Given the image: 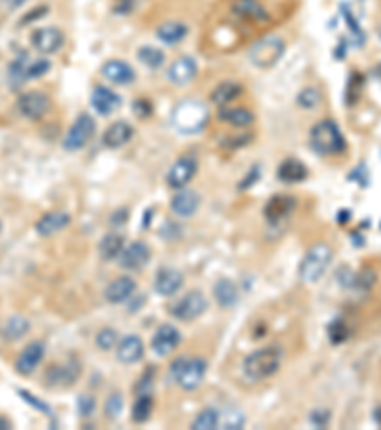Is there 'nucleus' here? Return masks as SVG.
<instances>
[{
  "label": "nucleus",
  "mask_w": 381,
  "mask_h": 430,
  "mask_svg": "<svg viewBox=\"0 0 381 430\" xmlns=\"http://www.w3.org/2000/svg\"><path fill=\"white\" fill-rule=\"evenodd\" d=\"M282 365V350L279 346H267L259 348L256 352L246 356L242 363L244 375L250 380H265L273 377L274 373L281 369Z\"/></svg>",
  "instance_id": "f257e3e1"
},
{
  "label": "nucleus",
  "mask_w": 381,
  "mask_h": 430,
  "mask_svg": "<svg viewBox=\"0 0 381 430\" xmlns=\"http://www.w3.org/2000/svg\"><path fill=\"white\" fill-rule=\"evenodd\" d=\"M311 147L318 155H340L345 152V138L334 121H320L311 130Z\"/></svg>",
  "instance_id": "f03ea898"
},
{
  "label": "nucleus",
  "mask_w": 381,
  "mask_h": 430,
  "mask_svg": "<svg viewBox=\"0 0 381 430\" xmlns=\"http://www.w3.org/2000/svg\"><path fill=\"white\" fill-rule=\"evenodd\" d=\"M172 121L174 127L179 132L185 134H195L204 128L208 121V110L206 105L199 100H185L182 101L172 113Z\"/></svg>",
  "instance_id": "7ed1b4c3"
},
{
  "label": "nucleus",
  "mask_w": 381,
  "mask_h": 430,
  "mask_svg": "<svg viewBox=\"0 0 381 430\" xmlns=\"http://www.w3.org/2000/svg\"><path fill=\"white\" fill-rule=\"evenodd\" d=\"M331 256H334V251H331L330 245L326 243L313 245V247L305 253V256L301 258V264H299V278L303 279L305 283H315V281H318V279L324 276V272L328 270Z\"/></svg>",
  "instance_id": "20e7f679"
},
{
  "label": "nucleus",
  "mask_w": 381,
  "mask_h": 430,
  "mask_svg": "<svg viewBox=\"0 0 381 430\" xmlns=\"http://www.w3.org/2000/svg\"><path fill=\"white\" fill-rule=\"evenodd\" d=\"M208 371V363L202 358H183L172 365V377L183 390H195L200 387Z\"/></svg>",
  "instance_id": "39448f33"
},
{
  "label": "nucleus",
  "mask_w": 381,
  "mask_h": 430,
  "mask_svg": "<svg viewBox=\"0 0 381 430\" xmlns=\"http://www.w3.org/2000/svg\"><path fill=\"white\" fill-rule=\"evenodd\" d=\"M284 50H286V44H284L281 37L269 34V37H263L261 41H257L252 46V50H250V61L256 68L269 69L279 63V59L284 56Z\"/></svg>",
  "instance_id": "423d86ee"
},
{
  "label": "nucleus",
  "mask_w": 381,
  "mask_h": 430,
  "mask_svg": "<svg viewBox=\"0 0 381 430\" xmlns=\"http://www.w3.org/2000/svg\"><path fill=\"white\" fill-rule=\"evenodd\" d=\"M208 298L200 291H190L183 295L179 300H175L170 308V314L179 321H195L199 320L202 314L206 312Z\"/></svg>",
  "instance_id": "0eeeda50"
},
{
  "label": "nucleus",
  "mask_w": 381,
  "mask_h": 430,
  "mask_svg": "<svg viewBox=\"0 0 381 430\" xmlns=\"http://www.w3.org/2000/svg\"><path fill=\"white\" fill-rule=\"evenodd\" d=\"M94 132H96V121L88 113H83V115L76 117L73 127L69 128L65 140H63V147L69 152H78L90 142Z\"/></svg>",
  "instance_id": "6e6552de"
},
{
  "label": "nucleus",
  "mask_w": 381,
  "mask_h": 430,
  "mask_svg": "<svg viewBox=\"0 0 381 430\" xmlns=\"http://www.w3.org/2000/svg\"><path fill=\"white\" fill-rule=\"evenodd\" d=\"M197 170H199V161H197V157L190 155V153L182 155V157L170 167V170H168V174H166V184L170 187H174V190H182V187L187 186L190 180L195 178Z\"/></svg>",
  "instance_id": "1a4fd4ad"
},
{
  "label": "nucleus",
  "mask_w": 381,
  "mask_h": 430,
  "mask_svg": "<svg viewBox=\"0 0 381 430\" xmlns=\"http://www.w3.org/2000/svg\"><path fill=\"white\" fill-rule=\"evenodd\" d=\"M52 108L50 98L44 92H39V90H31V92L19 96L17 100V110L23 117L31 119V121H39L42 119Z\"/></svg>",
  "instance_id": "9d476101"
},
{
  "label": "nucleus",
  "mask_w": 381,
  "mask_h": 430,
  "mask_svg": "<svg viewBox=\"0 0 381 430\" xmlns=\"http://www.w3.org/2000/svg\"><path fill=\"white\" fill-rule=\"evenodd\" d=\"M48 71H50V61L48 59H17L10 68V73L17 81L39 79V76L48 73Z\"/></svg>",
  "instance_id": "9b49d317"
},
{
  "label": "nucleus",
  "mask_w": 381,
  "mask_h": 430,
  "mask_svg": "<svg viewBox=\"0 0 381 430\" xmlns=\"http://www.w3.org/2000/svg\"><path fill=\"white\" fill-rule=\"evenodd\" d=\"M182 342V333L174 325H162L151 340V348L157 356H168Z\"/></svg>",
  "instance_id": "f8f14e48"
},
{
  "label": "nucleus",
  "mask_w": 381,
  "mask_h": 430,
  "mask_svg": "<svg viewBox=\"0 0 381 430\" xmlns=\"http://www.w3.org/2000/svg\"><path fill=\"white\" fill-rule=\"evenodd\" d=\"M31 43L42 54H54L63 46V33L56 27H42L31 34Z\"/></svg>",
  "instance_id": "ddd939ff"
},
{
  "label": "nucleus",
  "mask_w": 381,
  "mask_h": 430,
  "mask_svg": "<svg viewBox=\"0 0 381 430\" xmlns=\"http://www.w3.org/2000/svg\"><path fill=\"white\" fill-rule=\"evenodd\" d=\"M151 258L149 245L143 241H133L130 247L122 249L120 253V266L124 270H140Z\"/></svg>",
  "instance_id": "4468645a"
},
{
  "label": "nucleus",
  "mask_w": 381,
  "mask_h": 430,
  "mask_svg": "<svg viewBox=\"0 0 381 430\" xmlns=\"http://www.w3.org/2000/svg\"><path fill=\"white\" fill-rule=\"evenodd\" d=\"M42 358H44V345L34 340L23 348V352L17 356L16 360V371L19 375H31V373L41 365Z\"/></svg>",
  "instance_id": "2eb2a0df"
},
{
  "label": "nucleus",
  "mask_w": 381,
  "mask_h": 430,
  "mask_svg": "<svg viewBox=\"0 0 381 430\" xmlns=\"http://www.w3.org/2000/svg\"><path fill=\"white\" fill-rule=\"evenodd\" d=\"M172 211H174L175 216L179 218H189L195 212L199 211L200 207V195L195 192V190H179L177 194L174 195V199L170 203Z\"/></svg>",
  "instance_id": "dca6fc26"
},
{
  "label": "nucleus",
  "mask_w": 381,
  "mask_h": 430,
  "mask_svg": "<svg viewBox=\"0 0 381 430\" xmlns=\"http://www.w3.org/2000/svg\"><path fill=\"white\" fill-rule=\"evenodd\" d=\"M183 287V274L175 268H162L157 272L155 278V291L160 296H172L175 295Z\"/></svg>",
  "instance_id": "f3484780"
},
{
  "label": "nucleus",
  "mask_w": 381,
  "mask_h": 430,
  "mask_svg": "<svg viewBox=\"0 0 381 430\" xmlns=\"http://www.w3.org/2000/svg\"><path fill=\"white\" fill-rule=\"evenodd\" d=\"M80 377V365L76 360H69L63 365H54L48 369L46 380L50 385H61V387H71L75 380Z\"/></svg>",
  "instance_id": "a211bd4d"
},
{
  "label": "nucleus",
  "mask_w": 381,
  "mask_h": 430,
  "mask_svg": "<svg viewBox=\"0 0 381 430\" xmlns=\"http://www.w3.org/2000/svg\"><path fill=\"white\" fill-rule=\"evenodd\" d=\"M197 61L193 58H179L175 59L174 63L170 65L168 69V81L172 83V85H177V86H183V85H189L190 81L197 76Z\"/></svg>",
  "instance_id": "6ab92c4d"
},
{
  "label": "nucleus",
  "mask_w": 381,
  "mask_h": 430,
  "mask_svg": "<svg viewBox=\"0 0 381 430\" xmlns=\"http://www.w3.org/2000/svg\"><path fill=\"white\" fill-rule=\"evenodd\" d=\"M91 108L98 111L100 115H111L113 111H116L120 108V96L116 92H113L107 86H98L94 88L91 92Z\"/></svg>",
  "instance_id": "aec40b11"
},
{
  "label": "nucleus",
  "mask_w": 381,
  "mask_h": 430,
  "mask_svg": "<svg viewBox=\"0 0 381 430\" xmlns=\"http://www.w3.org/2000/svg\"><path fill=\"white\" fill-rule=\"evenodd\" d=\"M232 12L242 19L254 21V23H263L269 19V12L259 0H235Z\"/></svg>",
  "instance_id": "412c9836"
},
{
  "label": "nucleus",
  "mask_w": 381,
  "mask_h": 430,
  "mask_svg": "<svg viewBox=\"0 0 381 430\" xmlns=\"http://www.w3.org/2000/svg\"><path fill=\"white\" fill-rule=\"evenodd\" d=\"M101 75L105 76L109 83H113V85H130L133 79H135L133 69L126 61H120V59H111V61H107L101 68Z\"/></svg>",
  "instance_id": "4be33fe9"
},
{
  "label": "nucleus",
  "mask_w": 381,
  "mask_h": 430,
  "mask_svg": "<svg viewBox=\"0 0 381 430\" xmlns=\"http://www.w3.org/2000/svg\"><path fill=\"white\" fill-rule=\"evenodd\" d=\"M71 224V216L63 211H54V212H46L44 216H42L39 222H36V234L39 236H54V234H58L61 232L63 228H67Z\"/></svg>",
  "instance_id": "5701e85b"
},
{
  "label": "nucleus",
  "mask_w": 381,
  "mask_h": 430,
  "mask_svg": "<svg viewBox=\"0 0 381 430\" xmlns=\"http://www.w3.org/2000/svg\"><path fill=\"white\" fill-rule=\"evenodd\" d=\"M143 352H145V346H143L138 335H128L116 346V358L122 363H128V365L140 362L143 358Z\"/></svg>",
  "instance_id": "b1692460"
},
{
  "label": "nucleus",
  "mask_w": 381,
  "mask_h": 430,
  "mask_svg": "<svg viewBox=\"0 0 381 430\" xmlns=\"http://www.w3.org/2000/svg\"><path fill=\"white\" fill-rule=\"evenodd\" d=\"M135 281H133L130 276H122V278L111 281L105 289V298H107L111 304H118L128 300L130 296L135 293Z\"/></svg>",
  "instance_id": "393cba45"
},
{
  "label": "nucleus",
  "mask_w": 381,
  "mask_h": 430,
  "mask_svg": "<svg viewBox=\"0 0 381 430\" xmlns=\"http://www.w3.org/2000/svg\"><path fill=\"white\" fill-rule=\"evenodd\" d=\"M133 136V128L132 125H128L126 121H116L115 125H111V127L105 130V134H103V143L111 147V150H118V147H122L126 143L132 140Z\"/></svg>",
  "instance_id": "a878e982"
},
{
  "label": "nucleus",
  "mask_w": 381,
  "mask_h": 430,
  "mask_svg": "<svg viewBox=\"0 0 381 430\" xmlns=\"http://www.w3.org/2000/svg\"><path fill=\"white\" fill-rule=\"evenodd\" d=\"M217 117H219V121L237 128H246L256 121L252 111H248L246 108H232V105H221Z\"/></svg>",
  "instance_id": "bb28decb"
},
{
  "label": "nucleus",
  "mask_w": 381,
  "mask_h": 430,
  "mask_svg": "<svg viewBox=\"0 0 381 430\" xmlns=\"http://www.w3.org/2000/svg\"><path fill=\"white\" fill-rule=\"evenodd\" d=\"M296 207V201L292 197H286V195H274L271 201L265 205V216L271 222H279L284 216H288Z\"/></svg>",
  "instance_id": "cd10ccee"
},
{
  "label": "nucleus",
  "mask_w": 381,
  "mask_h": 430,
  "mask_svg": "<svg viewBox=\"0 0 381 430\" xmlns=\"http://www.w3.org/2000/svg\"><path fill=\"white\" fill-rule=\"evenodd\" d=\"M279 178L286 184H298V182H303L307 178V169L305 165L301 161L288 159L282 163L279 167Z\"/></svg>",
  "instance_id": "c85d7f7f"
},
{
  "label": "nucleus",
  "mask_w": 381,
  "mask_h": 430,
  "mask_svg": "<svg viewBox=\"0 0 381 430\" xmlns=\"http://www.w3.org/2000/svg\"><path fill=\"white\" fill-rule=\"evenodd\" d=\"M214 295L219 306L224 308H232L239 300V287L232 283L231 279H219L214 289Z\"/></svg>",
  "instance_id": "c756f323"
},
{
  "label": "nucleus",
  "mask_w": 381,
  "mask_h": 430,
  "mask_svg": "<svg viewBox=\"0 0 381 430\" xmlns=\"http://www.w3.org/2000/svg\"><path fill=\"white\" fill-rule=\"evenodd\" d=\"M187 25H183L179 21H166L157 29V37L166 44H175L183 41L187 37Z\"/></svg>",
  "instance_id": "7c9ffc66"
},
{
  "label": "nucleus",
  "mask_w": 381,
  "mask_h": 430,
  "mask_svg": "<svg viewBox=\"0 0 381 430\" xmlns=\"http://www.w3.org/2000/svg\"><path fill=\"white\" fill-rule=\"evenodd\" d=\"M122 249H124V237L120 234H109L101 239L100 256L103 260H113L116 256H120Z\"/></svg>",
  "instance_id": "2f4dec72"
},
{
  "label": "nucleus",
  "mask_w": 381,
  "mask_h": 430,
  "mask_svg": "<svg viewBox=\"0 0 381 430\" xmlns=\"http://www.w3.org/2000/svg\"><path fill=\"white\" fill-rule=\"evenodd\" d=\"M27 331H29V321H27L25 318L14 316V318L6 320V323L2 325L0 335L4 338H8V340H17V338L23 337Z\"/></svg>",
  "instance_id": "473e14b6"
},
{
  "label": "nucleus",
  "mask_w": 381,
  "mask_h": 430,
  "mask_svg": "<svg viewBox=\"0 0 381 430\" xmlns=\"http://www.w3.org/2000/svg\"><path fill=\"white\" fill-rule=\"evenodd\" d=\"M242 94V86L237 83H221L216 90L212 92V101L217 105H227L229 101L237 100Z\"/></svg>",
  "instance_id": "72a5a7b5"
},
{
  "label": "nucleus",
  "mask_w": 381,
  "mask_h": 430,
  "mask_svg": "<svg viewBox=\"0 0 381 430\" xmlns=\"http://www.w3.org/2000/svg\"><path fill=\"white\" fill-rule=\"evenodd\" d=\"M138 58L143 65H147L151 69H158L164 65V52L157 48V46H151V44H145L138 50Z\"/></svg>",
  "instance_id": "f704fd0d"
},
{
  "label": "nucleus",
  "mask_w": 381,
  "mask_h": 430,
  "mask_svg": "<svg viewBox=\"0 0 381 430\" xmlns=\"http://www.w3.org/2000/svg\"><path fill=\"white\" fill-rule=\"evenodd\" d=\"M219 424V411H216L214 407H206L202 409L197 419L193 421V429L195 430H214Z\"/></svg>",
  "instance_id": "c9c22d12"
},
{
  "label": "nucleus",
  "mask_w": 381,
  "mask_h": 430,
  "mask_svg": "<svg viewBox=\"0 0 381 430\" xmlns=\"http://www.w3.org/2000/svg\"><path fill=\"white\" fill-rule=\"evenodd\" d=\"M153 398L149 394H141L132 407V419L135 422H145L153 413Z\"/></svg>",
  "instance_id": "e433bc0d"
},
{
  "label": "nucleus",
  "mask_w": 381,
  "mask_h": 430,
  "mask_svg": "<svg viewBox=\"0 0 381 430\" xmlns=\"http://www.w3.org/2000/svg\"><path fill=\"white\" fill-rule=\"evenodd\" d=\"M217 427H221L225 430L242 429L244 427V415L239 409H235V407H227V409H224L219 413V424Z\"/></svg>",
  "instance_id": "4c0bfd02"
},
{
  "label": "nucleus",
  "mask_w": 381,
  "mask_h": 430,
  "mask_svg": "<svg viewBox=\"0 0 381 430\" xmlns=\"http://www.w3.org/2000/svg\"><path fill=\"white\" fill-rule=\"evenodd\" d=\"M122 407H124V400H122V396H120L118 392H116V394H111V396L107 398V402H105V417L111 419V421H115V419H118L120 413H122Z\"/></svg>",
  "instance_id": "58836bf2"
},
{
  "label": "nucleus",
  "mask_w": 381,
  "mask_h": 430,
  "mask_svg": "<svg viewBox=\"0 0 381 430\" xmlns=\"http://www.w3.org/2000/svg\"><path fill=\"white\" fill-rule=\"evenodd\" d=\"M318 101H320V92L316 88H303L298 94V103L303 110H313L318 105Z\"/></svg>",
  "instance_id": "ea45409f"
},
{
  "label": "nucleus",
  "mask_w": 381,
  "mask_h": 430,
  "mask_svg": "<svg viewBox=\"0 0 381 430\" xmlns=\"http://www.w3.org/2000/svg\"><path fill=\"white\" fill-rule=\"evenodd\" d=\"M116 342H118V333L115 329H111V327L101 329L98 333V337H96V345L100 346L101 350H113Z\"/></svg>",
  "instance_id": "a19ab883"
},
{
  "label": "nucleus",
  "mask_w": 381,
  "mask_h": 430,
  "mask_svg": "<svg viewBox=\"0 0 381 430\" xmlns=\"http://www.w3.org/2000/svg\"><path fill=\"white\" fill-rule=\"evenodd\" d=\"M94 409H96V400L88 394H83V396L78 398V413L80 417H90L94 413Z\"/></svg>",
  "instance_id": "79ce46f5"
},
{
  "label": "nucleus",
  "mask_w": 381,
  "mask_h": 430,
  "mask_svg": "<svg viewBox=\"0 0 381 430\" xmlns=\"http://www.w3.org/2000/svg\"><path fill=\"white\" fill-rule=\"evenodd\" d=\"M311 422L315 424L316 429H324V427H328V422H330L331 415L328 409H316V411H311Z\"/></svg>",
  "instance_id": "37998d69"
},
{
  "label": "nucleus",
  "mask_w": 381,
  "mask_h": 430,
  "mask_svg": "<svg viewBox=\"0 0 381 430\" xmlns=\"http://www.w3.org/2000/svg\"><path fill=\"white\" fill-rule=\"evenodd\" d=\"M345 335H347V331H345V327H343V323H341L340 320L334 321L330 327L331 340H334V342H343V340L347 338Z\"/></svg>",
  "instance_id": "c03bdc74"
},
{
  "label": "nucleus",
  "mask_w": 381,
  "mask_h": 430,
  "mask_svg": "<svg viewBox=\"0 0 381 430\" xmlns=\"http://www.w3.org/2000/svg\"><path fill=\"white\" fill-rule=\"evenodd\" d=\"M133 4H135V0H115L113 8H115L116 14H122L124 16L128 12H132Z\"/></svg>",
  "instance_id": "a18cd8bd"
},
{
  "label": "nucleus",
  "mask_w": 381,
  "mask_h": 430,
  "mask_svg": "<svg viewBox=\"0 0 381 430\" xmlns=\"http://www.w3.org/2000/svg\"><path fill=\"white\" fill-rule=\"evenodd\" d=\"M2 2H4V4H6L8 8H17V6H21V4H23L25 0H2Z\"/></svg>",
  "instance_id": "49530a36"
},
{
  "label": "nucleus",
  "mask_w": 381,
  "mask_h": 430,
  "mask_svg": "<svg viewBox=\"0 0 381 430\" xmlns=\"http://www.w3.org/2000/svg\"><path fill=\"white\" fill-rule=\"evenodd\" d=\"M0 429H10V422L6 419H0Z\"/></svg>",
  "instance_id": "de8ad7c7"
},
{
  "label": "nucleus",
  "mask_w": 381,
  "mask_h": 430,
  "mask_svg": "<svg viewBox=\"0 0 381 430\" xmlns=\"http://www.w3.org/2000/svg\"><path fill=\"white\" fill-rule=\"evenodd\" d=\"M0 229H2V224H0Z\"/></svg>",
  "instance_id": "09e8293b"
}]
</instances>
